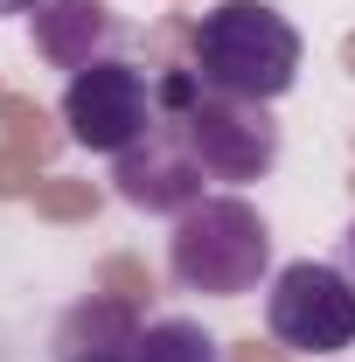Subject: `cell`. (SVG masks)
Masks as SVG:
<instances>
[{"label": "cell", "mask_w": 355, "mask_h": 362, "mask_svg": "<svg viewBox=\"0 0 355 362\" xmlns=\"http://www.w3.org/2000/svg\"><path fill=\"white\" fill-rule=\"evenodd\" d=\"M188 70L195 84L216 90V98H251V105H279L286 90L300 84V28L272 7V0H216L202 21H195V42H188Z\"/></svg>", "instance_id": "obj_1"}, {"label": "cell", "mask_w": 355, "mask_h": 362, "mask_svg": "<svg viewBox=\"0 0 355 362\" xmlns=\"http://www.w3.org/2000/svg\"><path fill=\"white\" fill-rule=\"evenodd\" d=\"M168 272L181 293L202 300H244L272 279V223L244 195H202L188 216H175Z\"/></svg>", "instance_id": "obj_2"}, {"label": "cell", "mask_w": 355, "mask_h": 362, "mask_svg": "<svg viewBox=\"0 0 355 362\" xmlns=\"http://www.w3.org/2000/svg\"><path fill=\"white\" fill-rule=\"evenodd\" d=\"M265 327L293 356H342L355 349V279L320 258H293L265 279Z\"/></svg>", "instance_id": "obj_3"}, {"label": "cell", "mask_w": 355, "mask_h": 362, "mask_svg": "<svg viewBox=\"0 0 355 362\" xmlns=\"http://www.w3.org/2000/svg\"><path fill=\"white\" fill-rule=\"evenodd\" d=\"M63 126L84 153L119 160L126 146H139L161 126V77H146L126 56H105V63H91L63 84Z\"/></svg>", "instance_id": "obj_4"}, {"label": "cell", "mask_w": 355, "mask_h": 362, "mask_svg": "<svg viewBox=\"0 0 355 362\" xmlns=\"http://www.w3.org/2000/svg\"><path fill=\"white\" fill-rule=\"evenodd\" d=\"M175 126L195 146V160H202L209 181H265L279 168V119H272V105L216 98V90L195 84V98H188V112Z\"/></svg>", "instance_id": "obj_5"}, {"label": "cell", "mask_w": 355, "mask_h": 362, "mask_svg": "<svg viewBox=\"0 0 355 362\" xmlns=\"http://www.w3.org/2000/svg\"><path fill=\"white\" fill-rule=\"evenodd\" d=\"M112 188H119L126 209H146V216H188V209L209 195V175H202L195 146L181 139V126L161 119L139 146H126V153L112 160Z\"/></svg>", "instance_id": "obj_6"}, {"label": "cell", "mask_w": 355, "mask_h": 362, "mask_svg": "<svg viewBox=\"0 0 355 362\" xmlns=\"http://www.w3.org/2000/svg\"><path fill=\"white\" fill-rule=\"evenodd\" d=\"M28 28H35V56L56 63V70H91V63H105L112 49H119V14L105 7V0H42L35 14H28Z\"/></svg>", "instance_id": "obj_7"}, {"label": "cell", "mask_w": 355, "mask_h": 362, "mask_svg": "<svg viewBox=\"0 0 355 362\" xmlns=\"http://www.w3.org/2000/svg\"><path fill=\"white\" fill-rule=\"evenodd\" d=\"M126 362H223V349L202 320H153V327H139Z\"/></svg>", "instance_id": "obj_8"}, {"label": "cell", "mask_w": 355, "mask_h": 362, "mask_svg": "<svg viewBox=\"0 0 355 362\" xmlns=\"http://www.w3.org/2000/svg\"><path fill=\"white\" fill-rule=\"evenodd\" d=\"M42 0H0V21H14V14H35Z\"/></svg>", "instance_id": "obj_9"}, {"label": "cell", "mask_w": 355, "mask_h": 362, "mask_svg": "<svg viewBox=\"0 0 355 362\" xmlns=\"http://www.w3.org/2000/svg\"><path fill=\"white\" fill-rule=\"evenodd\" d=\"M342 272L355 279V223H349V237H342Z\"/></svg>", "instance_id": "obj_10"}, {"label": "cell", "mask_w": 355, "mask_h": 362, "mask_svg": "<svg viewBox=\"0 0 355 362\" xmlns=\"http://www.w3.org/2000/svg\"><path fill=\"white\" fill-rule=\"evenodd\" d=\"M63 362H126V356H63Z\"/></svg>", "instance_id": "obj_11"}]
</instances>
